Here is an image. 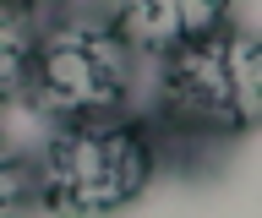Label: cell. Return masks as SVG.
Listing matches in <instances>:
<instances>
[{
  "label": "cell",
  "mask_w": 262,
  "mask_h": 218,
  "mask_svg": "<svg viewBox=\"0 0 262 218\" xmlns=\"http://www.w3.org/2000/svg\"><path fill=\"white\" fill-rule=\"evenodd\" d=\"M159 153L241 142L262 115V60L257 38L224 22L213 33L159 55Z\"/></svg>",
  "instance_id": "obj_1"
},
{
  "label": "cell",
  "mask_w": 262,
  "mask_h": 218,
  "mask_svg": "<svg viewBox=\"0 0 262 218\" xmlns=\"http://www.w3.org/2000/svg\"><path fill=\"white\" fill-rule=\"evenodd\" d=\"M159 164L164 153L153 126L115 109L93 120H60L33 164V185L55 213H120L153 185Z\"/></svg>",
  "instance_id": "obj_2"
},
{
  "label": "cell",
  "mask_w": 262,
  "mask_h": 218,
  "mask_svg": "<svg viewBox=\"0 0 262 218\" xmlns=\"http://www.w3.org/2000/svg\"><path fill=\"white\" fill-rule=\"evenodd\" d=\"M131 71H137V50L104 11H66L49 28H38L28 99L55 126L115 115L131 99Z\"/></svg>",
  "instance_id": "obj_3"
},
{
  "label": "cell",
  "mask_w": 262,
  "mask_h": 218,
  "mask_svg": "<svg viewBox=\"0 0 262 218\" xmlns=\"http://www.w3.org/2000/svg\"><path fill=\"white\" fill-rule=\"evenodd\" d=\"M110 22L137 55H169L235 22V0H110Z\"/></svg>",
  "instance_id": "obj_4"
},
{
  "label": "cell",
  "mask_w": 262,
  "mask_h": 218,
  "mask_svg": "<svg viewBox=\"0 0 262 218\" xmlns=\"http://www.w3.org/2000/svg\"><path fill=\"white\" fill-rule=\"evenodd\" d=\"M33 44H38V22H33V11L0 0V109H11V104L28 93Z\"/></svg>",
  "instance_id": "obj_5"
},
{
  "label": "cell",
  "mask_w": 262,
  "mask_h": 218,
  "mask_svg": "<svg viewBox=\"0 0 262 218\" xmlns=\"http://www.w3.org/2000/svg\"><path fill=\"white\" fill-rule=\"evenodd\" d=\"M38 207V185H33V164L0 136V218Z\"/></svg>",
  "instance_id": "obj_6"
},
{
  "label": "cell",
  "mask_w": 262,
  "mask_h": 218,
  "mask_svg": "<svg viewBox=\"0 0 262 218\" xmlns=\"http://www.w3.org/2000/svg\"><path fill=\"white\" fill-rule=\"evenodd\" d=\"M11 6H22V11H33V17H38L44 6H60V0H11Z\"/></svg>",
  "instance_id": "obj_7"
}]
</instances>
